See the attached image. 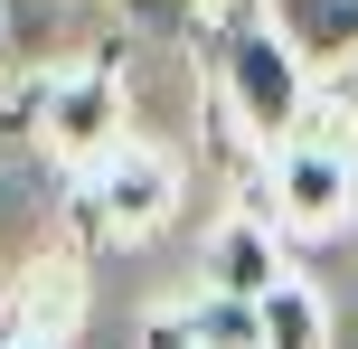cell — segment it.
Instances as JSON below:
<instances>
[{
  "instance_id": "12",
  "label": "cell",
  "mask_w": 358,
  "mask_h": 349,
  "mask_svg": "<svg viewBox=\"0 0 358 349\" xmlns=\"http://www.w3.org/2000/svg\"><path fill=\"white\" fill-rule=\"evenodd\" d=\"M0 349H38V340H0Z\"/></svg>"
},
{
  "instance_id": "13",
  "label": "cell",
  "mask_w": 358,
  "mask_h": 349,
  "mask_svg": "<svg viewBox=\"0 0 358 349\" xmlns=\"http://www.w3.org/2000/svg\"><path fill=\"white\" fill-rule=\"evenodd\" d=\"M0 293H10V264H0Z\"/></svg>"
},
{
  "instance_id": "1",
  "label": "cell",
  "mask_w": 358,
  "mask_h": 349,
  "mask_svg": "<svg viewBox=\"0 0 358 349\" xmlns=\"http://www.w3.org/2000/svg\"><path fill=\"white\" fill-rule=\"evenodd\" d=\"M198 57H208L217 94H227L236 132L245 142H283V132H302L311 113V57L283 38V19L264 10V0H217V10H198Z\"/></svg>"
},
{
  "instance_id": "11",
  "label": "cell",
  "mask_w": 358,
  "mask_h": 349,
  "mask_svg": "<svg viewBox=\"0 0 358 349\" xmlns=\"http://www.w3.org/2000/svg\"><path fill=\"white\" fill-rule=\"evenodd\" d=\"M10 57H19V38H10V19H0V76H10Z\"/></svg>"
},
{
  "instance_id": "2",
  "label": "cell",
  "mask_w": 358,
  "mask_h": 349,
  "mask_svg": "<svg viewBox=\"0 0 358 349\" xmlns=\"http://www.w3.org/2000/svg\"><path fill=\"white\" fill-rule=\"evenodd\" d=\"M66 208H76V236H85V245H142V236H161V218L179 208V161L113 132L104 151L76 161Z\"/></svg>"
},
{
  "instance_id": "8",
  "label": "cell",
  "mask_w": 358,
  "mask_h": 349,
  "mask_svg": "<svg viewBox=\"0 0 358 349\" xmlns=\"http://www.w3.org/2000/svg\"><path fill=\"white\" fill-rule=\"evenodd\" d=\"M273 274H283L273 218H236V227H217V245H208V283H217V293H264Z\"/></svg>"
},
{
  "instance_id": "4",
  "label": "cell",
  "mask_w": 358,
  "mask_h": 349,
  "mask_svg": "<svg viewBox=\"0 0 358 349\" xmlns=\"http://www.w3.org/2000/svg\"><path fill=\"white\" fill-rule=\"evenodd\" d=\"M273 227H340L358 208V151L330 132H283L273 142Z\"/></svg>"
},
{
  "instance_id": "9",
  "label": "cell",
  "mask_w": 358,
  "mask_h": 349,
  "mask_svg": "<svg viewBox=\"0 0 358 349\" xmlns=\"http://www.w3.org/2000/svg\"><path fill=\"white\" fill-rule=\"evenodd\" d=\"M283 19V38L311 57V66H349L358 57V0H264Z\"/></svg>"
},
{
  "instance_id": "3",
  "label": "cell",
  "mask_w": 358,
  "mask_h": 349,
  "mask_svg": "<svg viewBox=\"0 0 358 349\" xmlns=\"http://www.w3.org/2000/svg\"><path fill=\"white\" fill-rule=\"evenodd\" d=\"M29 132L48 151H66V161H85V151H104L113 132H123V85H113L104 57H85V66H38L29 85Z\"/></svg>"
},
{
  "instance_id": "7",
  "label": "cell",
  "mask_w": 358,
  "mask_h": 349,
  "mask_svg": "<svg viewBox=\"0 0 358 349\" xmlns=\"http://www.w3.org/2000/svg\"><path fill=\"white\" fill-rule=\"evenodd\" d=\"M255 349H330V312L302 274H273L255 293Z\"/></svg>"
},
{
  "instance_id": "14",
  "label": "cell",
  "mask_w": 358,
  "mask_h": 349,
  "mask_svg": "<svg viewBox=\"0 0 358 349\" xmlns=\"http://www.w3.org/2000/svg\"><path fill=\"white\" fill-rule=\"evenodd\" d=\"M189 10H217V0H189Z\"/></svg>"
},
{
  "instance_id": "6",
  "label": "cell",
  "mask_w": 358,
  "mask_h": 349,
  "mask_svg": "<svg viewBox=\"0 0 358 349\" xmlns=\"http://www.w3.org/2000/svg\"><path fill=\"white\" fill-rule=\"evenodd\" d=\"M142 349H255V293H189L142 321Z\"/></svg>"
},
{
  "instance_id": "10",
  "label": "cell",
  "mask_w": 358,
  "mask_h": 349,
  "mask_svg": "<svg viewBox=\"0 0 358 349\" xmlns=\"http://www.w3.org/2000/svg\"><path fill=\"white\" fill-rule=\"evenodd\" d=\"M48 10H57V0H0V19H10V38H19V48H48ZM113 10H132V19H151V29H198V10H189V0H113Z\"/></svg>"
},
{
  "instance_id": "5",
  "label": "cell",
  "mask_w": 358,
  "mask_h": 349,
  "mask_svg": "<svg viewBox=\"0 0 358 349\" xmlns=\"http://www.w3.org/2000/svg\"><path fill=\"white\" fill-rule=\"evenodd\" d=\"M76 321H85V274H76V255H38V264L10 274V293H0V340L66 349Z\"/></svg>"
}]
</instances>
